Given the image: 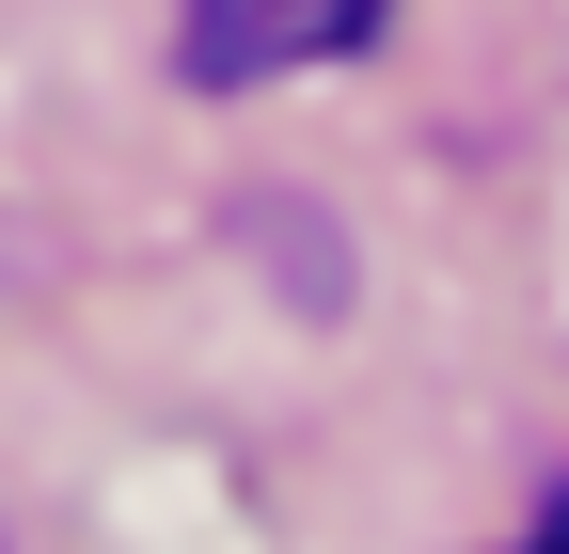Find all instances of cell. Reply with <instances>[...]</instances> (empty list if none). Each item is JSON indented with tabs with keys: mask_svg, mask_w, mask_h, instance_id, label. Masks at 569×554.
Returning <instances> with one entry per match:
<instances>
[{
	"mask_svg": "<svg viewBox=\"0 0 569 554\" xmlns=\"http://www.w3.org/2000/svg\"><path fill=\"white\" fill-rule=\"evenodd\" d=\"M396 0H174V80L190 96H253V80H301V63L380 48Z\"/></svg>",
	"mask_w": 569,
	"mask_h": 554,
	"instance_id": "obj_1",
	"label": "cell"
},
{
	"mask_svg": "<svg viewBox=\"0 0 569 554\" xmlns=\"http://www.w3.org/2000/svg\"><path fill=\"white\" fill-rule=\"evenodd\" d=\"M522 554H569V475L538 492V523H522Z\"/></svg>",
	"mask_w": 569,
	"mask_h": 554,
	"instance_id": "obj_2",
	"label": "cell"
}]
</instances>
